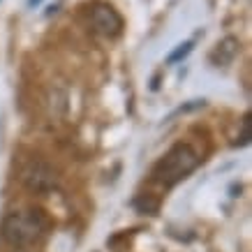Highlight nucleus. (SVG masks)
<instances>
[{
	"instance_id": "obj_1",
	"label": "nucleus",
	"mask_w": 252,
	"mask_h": 252,
	"mask_svg": "<svg viewBox=\"0 0 252 252\" xmlns=\"http://www.w3.org/2000/svg\"><path fill=\"white\" fill-rule=\"evenodd\" d=\"M0 234L14 248L35 245L49 234V222L39 211H12L0 224Z\"/></svg>"
},
{
	"instance_id": "obj_2",
	"label": "nucleus",
	"mask_w": 252,
	"mask_h": 252,
	"mask_svg": "<svg viewBox=\"0 0 252 252\" xmlns=\"http://www.w3.org/2000/svg\"><path fill=\"white\" fill-rule=\"evenodd\" d=\"M199 153L190 144H176L164 158L153 167V181L155 183L171 188V185L181 183L185 176H190L194 169L199 167Z\"/></svg>"
},
{
	"instance_id": "obj_3",
	"label": "nucleus",
	"mask_w": 252,
	"mask_h": 252,
	"mask_svg": "<svg viewBox=\"0 0 252 252\" xmlns=\"http://www.w3.org/2000/svg\"><path fill=\"white\" fill-rule=\"evenodd\" d=\"M21 183L26 185L31 192L44 194V192H51L56 185H58V176H56L54 167H49L46 162L32 160V162H28V164L23 167Z\"/></svg>"
},
{
	"instance_id": "obj_4",
	"label": "nucleus",
	"mask_w": 252,
	"mask_h": 252,
	"mask_svg": "<svg viewBox=\"0 0 252 252\" xmlns=\"http://www.w3.org/2000/svg\"><path fill=\"white\" fill-rule=\"evenodd\" d=\"M91 23H93V28H95L99 35H104V37H118L123 31L121 14H118L111 5H104V2H99V5L93 7Z\"/></svg>"
},
{
	"instance_id": "obj_5",
	"label": "nucleus",
	"mask_w": 252,
	"mask_h": 252,
	"mask_svg": "<svg viewBox=\"0 0 252 252\" xmlns=\"http://www.w3.org/2000/svg\"><path fill=\"white\" fill-rule=\"evenodd\" d=\"M220 54H222V58L218 61V65H227V63H229L231 58L238 54V42L234 37H227L224 42H220V44L215 46L213 56H220Z\"/></svg>"
},
{
	"instance_id": "obj_6",
	"label": "nucleus",
	"mask_w": 252,
	"mask_h": 252,
	"mask_svg": "<svg viewBox=\"0 0 252 252\" xmlns=\"http://www.w3.org/2000/svg\"><path fill=\"white\" fill-rule=\"evenodd\" d=\"M190 49H192V42H185V44H181V49H178L176 54H171V58H169V61H178V58L188 56V54H190Z\"/></svg>"
},
{
	"instance_id": "obj_7",
	"label": "nucleus",
	"mask_w": 252,
	"mask_h": 252,
	"mask_svg": "<svg viewBox=\"0 0 252 252\" xmlns=\"http://www.w3.org/2000/svg\"><path fill=\"white\" fill-rule=\"evenodd\" d=\"M28 2H31V5H37V2H39V0H28Z\"/></svg>"
}]
</instances>
